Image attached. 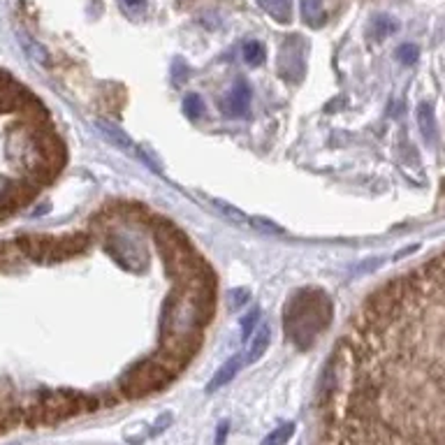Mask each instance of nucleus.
I'll use <instances>...</instances> for the list:
<instances>
[{"label": "nucleus", "mask_w": 445, "mask_h": 445, "mask_svg": "<svg viewBox=\"0 0 445 445\" xmlns=\"http://www.w3.org/2000/svg\"><path fill=\"white\" fill-rule=\"evenodd\" d=\"M276 70L281 79L288 84H297L304 79L306 72V40L302 35H288L279 46V60H276Z\"/></svg>", "instance_id": "7"}, {"label": "nucleus", "mask_w": 445, "mask_h": 445, "mask_svg": "<svg viewBox=\"0 0 445 445\" xmlns=\"http://www.w3.org/2000/svg\"><path fill=\"white\" fill-rule=\"evenodd\" d=\"M248 107H251V86L246 79H237L230 93L220 100V112L230 119H239L248 112Z\"/></svg>", "instance_id": "9"}, {"label": "nucleus", "mask_w": 445, "mask_h": 445, "mask_svg": "<svg viewBox=\"0 0 445 445\" xmlns=\"http://www.w3.org/2000/svg\"><path fill=\"white\" fill-rule=\"evenodd\" d=\"M299 10L306 26H311V28H322L325 26L327 21L325 0H299Z\"/></svg>", "instance_id": "11"}, {"label": "nucleus", "mask_w": 445, "mask_h": 445, "mask_svg": "<svg viewBox=\"0 0 445 445\" xmlns=\"http://www.w3.org/2000/svg\"><path fill=\"white\" fill-rule=\"evenodd\" d=\"M184 112H186V116L193 119V121L202 116V112H204V103H202V98L198 96V93H191V96H186V100H184Z\"/></svg>", "instance_id": "21"}, {"label": "nucleus", "mask_w": 445, "mask_h": 445, "mask_svg": "<svg viewBox=\"0 0 445 445\" xmlns=\"http://www.w3.org/2000/svg\"><path fill=\"white\" fill-rule=\"evenodd\" d=\"M227 429H230V422H227V420H222V422L218 424V431H216V445H225Z\"/></svg>", "instance_id": "26"}, {"label": "nucleus", "mask_w": 445, "mask_h": 445, "mask_svg": "<svg viewBox=\"0 0 445 445\" xmlns=\"http://www.w3.org/2000/svg\"><path fill=\"white\" fill-rule=\"evenodd\" d=\"M213 306V288H174L160 318V348L156 357L179 374L200 350L202 332L211 320Z\"/></svg>", "instance_id": "1"}, {"label": "nucleus", "mask_w": 445, "mask_h": 445, "mask_svg": "<svg viewBox=\"0 0 445 445\" xmlns=\"http://www.w3.org/2000/svg\"><path fill=\"white\" fill-rule=\"evenodd\" d=\"M396 30H399V24H396L392 17L378 15L371 21V35H374V40H385Z\"/></svg>", "instance_id": "16"}, {"label": "nucleus", "mask_w": 445, "mask_h": 445, "mask_svg": "<svg viewBox=\"0 0 445 445\" xmlns=\"http://www.w3.org/2000/svg\"><path fill=\"white\" fill-rule=\"evenodd\" d=\"M200 198H202V202H207L209 209H213L216 213H220L225 220H230L239 227H251V216L244 213L234 204H227V202H222L218 198H211V195H200Z\"/></svg>", "instance_id": "10"}, {"label": "nucleus", "mask_w": 445, "mask_h": 445, "mask_svg": "<svg viewBox=\"0 0 445 445\" xmlns=\"http://www.w3.org/2000/svg\"><path fill=\"white\" fill-rule=\"evenodd\" d=\"M244 60L253 67L265 63V46H262L258 40H248L244 44Z\"/></svg>", "instance_id": "19"}, {"label": "nucleus", "mask_w": 445, "mask_h": 445, "mask_svg": "<svg viewBox=\"0 0 445 445\" xmlns=\"http://www.w3.org/2000/svg\"><path fill=\"white\" fill-rule=\"evenodd\" d=\"M253 334H255V336H253L251 346H248V355L244 357L246 364H253L255 360H260V357L265 355V350L269 348V341H272V332H269L267 325L258 327Z\"/></svg>", "instance_id": "14"}, {"label": "nucleus", "mask_w": 445, "mask_h": 445, "mask_svg": "<svg viewBox=\"0 0 445 445\" xmlns=\"http://www.w3.org/2000/svg\"><path fill=\"white\" fill-rule=\"evenodd\" d=\"M19 422H24L21 401H19L15 385L5 378L0 381V434L17 427Z\"/></svg>", "instance_id": "8"}, {"label": "nucleus", "mask_w": 445, "mask_h": 445, "mask_svg": "<svg viewBox=\"0 0 445 445\" xmlns=\"http://www.w3.org/2000/svg\"><path fill=\"white\" fill-rule=\"evenodd\" d=\"M251 227H255V230H260V232H269V234H281L283 232V227L276 225L274 220L260 218V216H251Z\"/></svg>", "instance_id": "24"}, {"label": "nucleus", "mask_w": 445, "mask_h": 445, "mask_svg": "<svg viewBox=\"0 0 445 445\" xmlns=\"http://www.w3.org/2000/svg\"><path fill=\"white\" fill-rule=\"evenodd\" d=\"M177 371L170 364H165L160 357H148V360H139L132 364L119 378V392L130 401L144 399V396L158 394L172 385V381L177 378Z\"/></svg>", "instance_id": "5"}, {"label": "nucleus", "mask_w": 445, "mask_h": 445, "mask_svg": "<svg viewBox=\"0 0 445 445\" xmlns=\"http://www.w3.org/2000/svg\"><path fill=\"white\" fill-rule=\"evenodd\" d=\"M332 315L334 304L327 293H322L320 288H302L288 299L283 311V327L297 348L306 350L313 346L322 329H327Z\"/></svg>", "instance_id": "3"}, {"label": "nucleus", "mask_w": 445, "mask_h": 445, "mask_svg": "<svg viewBox=\"0 0 445 445\" xmlns=\"http://www.w3.org/2000/svg\"><path fill=\"white\" fill-rule=\"evenodd\" d=\"M258 320H260V308H253V311H248L246 315H241V339L244 341L251 339Z\"/></svg>", "instance_id": "20"}, {"label": "nucleus", "mask_w": 445, "mask_h": 445, "mask_svg": "<svg viewBox=\"0 0 445 445\" xmlns=\"http://www.w3.org/2000/svg\"><path fill=\"white\" fill-rule=\"evenodd\" d=\"M417 123H420V130H422L424 137H427L429 141H434V137H436V119H434V112H431L429 105L417 107Z\"/></svg>", "instance_id": "17"}, {"label": "nucleus", "mask_w": 445, "mask_h": 445, "mask_svg": "<svg viewBox=\"0 0 445 445\" xmlns=\"http://www.w3.org/2000/svg\"><path fill=\"white\" fill-rule=\"evenodd\" d=\"M153 239L163 253L167 274L177 281V286L216 288L213 274L207 260L195 251L191 239L177 225H172L170 220H158L153 225Z\"/></svg>", "instance_id": "2"}, {"label": "nucleus", "mask_w": 445, "mask_h": 445, "mask_svg": "<svg viewBox=\"0 0 445 445\" xmlns=\"http://www.w3.org/2000/svg\"><path fill=\"white\" fill-rule=\"evenodd\" d=\"M258 5L279 24L293 21V0H258Z\"/></svg>", "instance_id": "13"}, {"label": "nucleus", "mask_w": 445, "mask_h": 445, "mask_svg": "<svg viewBox=\"0 0 445 445\" xmlns=\"http://www.w3.org/2000/svg\"><path fill=\"white\" fill-rule=\"evenodd\" d=\"M241 364H244V360H241V355H237V357H232L230 362H225L222 364V367L218 369V374L213 376L211 378V383H209V392H216V390H220L222 385H227V383H230L234 376L239 374L241 371Z\"/></svg>", "instance_id": "12"}, {"label": "nucleus", "mask_w": 445, "mask_h": 445, "mask_svg": "<svg viewBox=\"0 0 445 445\" xmlns=\"http://www.w3.org/2000/svg\"><path fill=\"white\" fill-rule=\"evenodd\" d=\"M98 130L105 134L107 139L112 141L114 146H119V148H123V151H132V139L128 137V134L123 130H119L116 125H112L110 121H98Z\"/></svg>", "instance_id": "15"}, {"label": "nucleus", "mask_w": 445, "mask_h": 445, "mask_svg": "<svg viewBox=\"0 0 445 445\" xmlns=\"http://www.w3.org/2000/svg\"><path fill=\"white\" fill-rule=\"evenodd\" d=\"M248 297H251V293H248L246 288H234V290H230V293H227V304H230L232 311H237L239 306L246 304Z\"/></svg>", "instance_id": "23"}, {"label": "nucleus", "mask_w": 445, "mask_h": 445, "mask_svg": "<svg viewBox=\"0 0 445 445\" xmlns=\"http://www.w3.org/2000/svg\"><path fill=\"white\" fill-rule=\"evenodd\" d=\"M293 434H295V424L286 422V424H281L279 429H274L272 434L262 441V445H288V441L293 438Z\"/></svg>", "instance_id": "18"}, {"label": "nucleus", "mask_w": 445, "mask_h": 445, "mask_svg": "<svg viewBox=\"0 0 445 445\" xmlns=\"http://www.w3.org/2000/svg\"><path fill=\"white\" fill-rule=\"evenodd\" d=\"M119 3H121V8H123L125 15H130V17L141 15V12H144V8H146L144 0H119Z\"/></svg>", "instance_id": "25"}, {"label": "nucleus", "mask_w": 445, "mask_h": 445, "mask_svg": "<svg viewBox=\"0 0 445 445\" xmlns=\"http://www.w3.org/2000/svg\"><path fill=\"white\" fill-rule=\"evenodd\" d=\"M15 244L19 246L24 258L33 262H60L74 255H82L91 244L86 232L65 234V237H19Z\"/></svg>", "instance_id": "6"}, {"label": "nucleus", "mask_w": 445, "mask_h": 445, "mask_svg": "<svg viewBox=\"0 0 445 445\" xmlns=\"http://www.w3.org/2000/svg\"><path fill=\"white\" fill-rule=\"evenodd\" d=\"M98 408V399L84 392H74V390H40L30 394L28 399L21 401L24 422L28 427L37 424H58L74 417L79 413H91Z\"/></svg>", "instance_id": "4"}, {"label": "nucleus", "mask_w": 445, "mask_h": 445, "mask_svg": "<svg viewBox=\"0 0 445 445\" xmlns=\"http://www.w3.org/2000/svg\"><path fill=\"white\" fill-rule=\"evenodd\" d=\"M417 56H420V49H417L415 44H401L399 49H396V58H399V63L403 65H413Z\"/></svg>", "instance_id": "22"}]
</instances>
